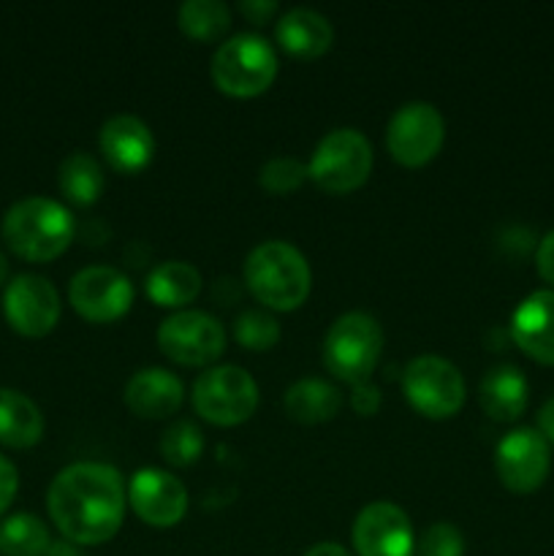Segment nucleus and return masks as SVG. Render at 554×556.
Masks as SVG:
<instances>
[{
    "mask_svg": "<svg viewBox=\"0 0 554 556\" xmlns=\"http://www.w3.org/2000/svg\"><path fill=\"white\" fill-rule=\"evenodd\" d=\"M549 465H552V454H549L546 438L530 427L508 432L494 451L498 476L511 492H536L546 481Z\"/></svg>",
    "mask_w": 554,
    "mask_h": 556,
    "instance_id": "obj_12",
    "label": "nucleus"
},
{
    "mask_svg": "<svg viewBox=\"0 0 554 556\" xmlns=\"http://www.w3.org/2000/svg\"><path fill=\"white\" fill-rule=\"evenodd\" d=\"M536 264L543 280H549L554 286V231H549L546 237L541 239V244H538Z\"/></svg>",
    "mask_w": 554,
    "mask_h": 556,
    "instance_id": "obj_33",
    "label": "nucleus"
},
{
    "mask_svg": "<svg viewBox=\"0 0 554 556\" xmlns=\"http://www.w3.org/2000/svg\"><path fill=\"white\" fill-rule=\"evenodd\" d=\"M16 489H20V472H16V467L5 456H0V516L14 503Z\"/></svg>",
    "mask_w": 554,
    "mask_h": 556,
    "instance_id": "obj_32",
    "label": "nucleus"
},
{
    "mask_svg": "<svg viewBox=\"0 0 554 556\" xmlns=\"http://www.w3.org/2000/svg\"><path fill=\"white\" fill-rule=\"evenodd\" d=\"M204 451V434L193 421H174L161 438V454L168 465L188 467Z\"/></svg>",
    "mask_w": 554,
    "mask_h": 556,
    "instance_id": "obj_27",
    "label": "nucleus"
},
{
    "mask_svg": "<svg viewBox=\"0 0 554 556\" xmlns=\"http://www.w3.org/2000/svg\"><path fill=\"white\" fill-rule=\"evenodd\" d=\"M244 282L266 307L293 309L307 299L313 275L302 250L282 239H266L244 258Z\"/></svg>",
    "mask_w": 554,
    "mask_h": 556,
    "instance_id": "obj_3",
    "label": "nucleus"
},
{
    "mask_svg": "<svg viewBox=\"0 0 554 556\" xmlns=\"http://www.w3.org/2000/svg\"><path fill=\"white\" fill-rule=\"evenodd\" d=\"M538 432L546 438V443L549 440L554 443V396L541 407V413H538Z\"/></svg>",
    "mask_w": 554,
    "mask_h": 556,
    "instance_id": "obj_35",
    "label": "nucleus"
},
{
    "mask_svg": "<svg viewBox=\"0 0 554 556\" xmlns=\"http://www.w3.org/2000/svg\"><path fill=\"white\" fill-rule=\"evenodd\" d=\"M304 556H351L345 546H340V543H315L313 548H307Z\"/></svg>",
    "mask_w": 554,
    "mask_h": 556,
    "instance_id": "obj_36",
    "label": "nucleus"
},
{
    "mask_svg": "<svg viewBox=\"0 0 554 556\" xmlns=\"http://www.w3.org/2000/svg\"><path fill=\"white\" fill-rule=\"evenodd\" d=\"M231 25V11L223 0H185L179 5V27L199 41L223 36Z\"/></svg>",
    "mask_w": 554,
    "mask_h": 556,
    "instance_id": "obj_26",
    "label": "nucleus"
},
{
    "mask_svg": "<svg viewBox=\"0 0 554 556\" xmlns=\"http://www.w3.org/2000/svg\"><path fill=\"white\" fill-rule=\"evenodd\" d=\"M58 185L65 199L79 206H87L98 201L106 182H103L101 163L90 152H71V155L63 157L58 168Z\"/></svg>",
    "mask_w": 554,
    "mask_h": 556,
    "instance_id": "obj_24",
    "label": "nucleus"
},
{
    "mask_svg": "<svg viewBox=\"0 0 554 556\" xmlns=\"http://www.w3.org/2000/svg\"><path fill=\"white\" fill-rule=\"evenodd\" d=\"M239 11H242L248 20L264 22V20H269L272 14H275L277 3H275V0H242V3H239Z\"/></svg>",
    "mask_w": 554,
    "mask_h": 556,
    "instance_id": "obj_34",
    "label": "nucleus"
},
{
    "mask_svg": "<svg viewBox=\"0 0 554 556\" xmlns=\"http://www.w3.org/2000/svg\"><path fill=\"white\" fill-rule=\"evenodd\" d=\"M277 41L297 58H318L335 41V27L320 11L299 5L277 20Z\"/></svg>",
    "mask_w": 554,
    "mask_h": 556,
    "instance_id": "obj_19",
    "label": "nucleus"
},
{
    "mask_svg": "<svg viewBox=\"0 0 554 556\" xmlns=\"http://www.w3.org/2000/svg\"><path fill=\"white\" fill-rule=\"evenodd\" d=\"M373 172V147L356 128H335L315 144L307 177L329 193H348L367 182Z\"/></svg>",
    "mask_w": 554,
    "mask_h": 556,
    "instance_id": "obj_6",
    "label": "nucleus"
},
{
    "mask_svg": "<svg viewBox=\"0 0 554 556\" xmlns=\"http://www.w3.org/2000/svg\"><path fill=\"white\" fill-rule=\"evenodd\" d=\"M353 548L358 556H413L411 519L400 505L386 500L364 505L353 521Z\"/></svg>",
    "mask_w": 554,
    "mask_h": 556,
    "instance_id": "obj_13",
    "label": "nucleus"
},
{
    "mask_svg": "<svg viewBox=\"0 0 554 556\" xmlns=\"http://www.w3.org/2000/svg\"><path fill=\"white\" fill-rule=\"evenodd\" d=\"M405 400L427 418H449L465 405V378L443 356H416L402 372Z\"/></svg>",
    "mask_w": 554,
    "mask_h": 556,
    "instance_id": "obj_8",
    "label": "nucleus"
},
{
    "mask_svg": "<svg viewBox=\"0 0 554 556\" xmlns=\"http://www.w3.org/2000/svg\"><path fill=\"white\" fill-rule=\"evenodd\" d=\"M185 400L182 380L163 367H147L130 375L125 383V405L141 418H166L179 410Z\"/></svg>",
    "mask_w": 554,
    "mask_h": 556,
    "instance_id": "obj_18",
    "label": "nucleus"
},
{
    "mask_svg": "<svg viewBox=\"0 0 554 556\" xmlns=\"http://www.w3.org/2000/svg\"><path fill=\"white\" fill-rule=\"evenodd\" d=\"M3 313L20 334L43 337L58 326L60 296L47 277L16 275L5 286Z\"/></svg>",
    "mask_w": 554,
    "mask_h": 556,
    "instance_id": "obj_14",
    "label": "nucleus"
},
{
    "mask_svg": "<svg viewBox=\"0 0 554 556\" xmlns=\"http://www.w3.org/2000/svg\"><path fill=\"white\" fill-rule=\"evenodd\" d=\"M68 299L81 318L92 324L123 318L134 304V282L114 266H87L76 271L68 286Z\"/></svg>",
    "mask_w": 554,
    "mask_h": 556,
    "instance_id": "obj_11",
    "label": "nucleus"
},
{
    "mask_svg": "<svg viewBox=\"0 0 554 556\" xmlns=\"http://www.w3.org/2000/svg\"><path fill=\"white\" fill-rule=\"evenodd\" d=\"M5 277H9V261H5V255L0 253V282H5Z\"/></svg>",
    "mask_w": 554,
    "mask_h": 556,
    "instance_id": "obj_38",
    "label": "nucleus"
},
{
    "mask_svg": "<svg viewBox=\"0 0 554 556\" xmlns=\"http://www.w3.org/2000/svg\"><path fill=\"white\" fill-rule=\"evenodd\" d=\"M210 74L212 81L228 96H259L275 81L277 52L259 33H237L215 49Z\"/></svg>",
    "mask_w": 554,
    "mask_h": 556,
    "instance_id": "obj_5",
    "label": "nucleus"
},
{
    "mask_svg": "<svg viewBox=\"0 0 554 556\" xmlns=\"http://www.w3.org/2000/svg\"><path fill=\"white\" fill-rule=\"evenodd\" d=\"M98 147H101L109 166L130 174L141 172L152 161L155 139H152L150 125L136 117V114H114L101 125Z\"/></svg>",
    "mask_w": 554,
    "mask_h": 556,
    "instance_id": "obj_16",
    "label": "nucleus"
},
{
    "mask_svg": "<svg viewBox=\"0 0 554 556\" xmlns=\"http://www.w3.org/2000/svg\"><path fill=\"white\" fill-rule=\"evenodd\" d=\"M193 407L204 421L234 427L248 421L259 407V383L237 364L210 367L196 378Z\"/></svg>",
    "mask_w": 554,
    "mask_h": 556,
    "instance_id": "obj_7",
    "label": "nucleus"
},
{
    "mask_svg": "<svg viewBox=\"0 0 554 556\" xmlns=\"http://www.w3.org/2000/svg\"><path fill=\"white\" fill-rule=\"evenodd\" d=\"M158 345L172 362L206 367L226 351V329L201 309H177L158 326Z\"/></svg>",
    "mask_w": 554,
    "mask_h": 556,
    "instance_id": "obj_9",
    "label": "nucleus"
},
{
    "mask_svg": "<svg viewBox=\"0 0 554 556\" xmlns=\"http://www.w3.org/2000/svg\"><path fill=\"white\" fill-rule=\"evenodd\" d=\"M416 552L418 556H462L465 554V538L456 525L438 521V525L424 530V535L416 543Z\"/></svg>",
    "mask_w": 554,
    "mask_h": 556,
    "instance_id": "obj_30",
    "label": "nucleus"
},
{
    "mask_svg": "<svg viewBox=\"0 0 554 556\" xmlns=\"http://www.w3.org/2000/svg\"><path fill=\"white\" fill-rule=\"evenodd\" d=\"M47 508L68 543L112 541L125 516L123 476L103 462H76L54 476Z\"/></svg>",
    "mask_w": 554,
    "mask_h": 556,
    "instance_id": "obj_1",
    "label": "nucleus"
},
{
    "mask_svg": "<svg viewBox=\"0 0 554 556\" xmlns=\"http://www.w3.org/2000/svg\"><path fill=\"white\" fill-rule=\"evenodd\" d=\"M147 296L161 307H182L201 291V275L188 261H161L147 275Z\"/></svg>",
    "mask_w": 554,
    "mask_h": 556,
    "instance_id": "obj_22",
    "label": "nucleus"
},
{
    "mask_svg": "<svg viewBox=\"0 0 554 556\" xmlns=\"http://www.w3.org/2000/svg\"><path fill=\"white\" fill-rule=\"evenodd\" d=\"M234 334H237L239 345L250 348V351H269L280 340V324L266 309L250 307L239 313Z\"/></svg>",
    "mask_w": 554,
    "mask_h": 556,
    "instance_id": "obj_28",
    "label": "nucleus"
},
{
    "mask_svg": "<svg viewBox=\"0 0 554 556\" xmlns=\"http://www.w3.org/2000/svg\"><path fill=\"white\" fill-rule=\"evenodd\" d=\"M527 378L514 364H498L478 386V400L494 421H516L527 407Z\"/></svg>",
    "mask_w": 554,
    "mask_h": 556,
    "instance_id": "obj_20",
    "label": "nucleus"
},
{
    "mask_svg": "<svg viewBox=\"0 0 554 556\" xmlns=\"http://www.w3.org/2000/svg\"><path fill=\"white\" fill-rule=\"evenodd\" d=\"M351 405H353V410L362 413V416H373V413L380 407L378 386H373V383H369V380H364V383L353 386Z\"/></svg>",
    "mask_w": 554,
    "mask_h": 556,
    "instance_id": "obj_31",
    "label": "nucleus"
},
{
    "mask_svg": "<svg viewBox=\"0 0 554 556\" xmlns=\"http://www.w3.org/2000/svg\"><path fill=\"white\" fill-rule=\"evenodd\" d=\"M445 123L438 106L427 101H407L391 114L386 128V147L405 166H424L440 152Z\"/></svg>",
    "mask_w": 554,
    "mask_h": 556,
    "instance_id": "obj_10",
    "label": "nucleus"
},
{
    "mask_svg": "<svg viewBox=\"0 0 554 556\" xmlns=\"http://www.w3.org/2000/svg\"><path fill=\"white\" fill-rule=\"evenodd\" d=\"M41 556H81L79 552H76V546L74 543H68V541H63V543H49V548L47 552H43Z\"/></svg>",
    "mask_w": 554,
    "mask_h": 556,
    "instance_id": "obj_37",
    "label": "nucleus"
},
{
    "mask_svg": "<svg viewBox=\"0 0 554 556\" xmlns=\"http://www.w3.org/2000/svg\"><path fill=\"white\" fill-rule=\"evenodd\" d=\"M41 434L43 416L36 402L14 389H0V443L9 448H30Z\"/></svg>",
    "mask_w": 554,
    "mask_h": 556,
    "instance_id": "obj_21",
    "label": "nucleus"
},
{
    "mask_svg": "<svg viewBox=\"0 0 554 556\" xmlns=\"http://www.w3.org/2000/svg\"><path fill=\"white\" fill-rule=\"evenodd\" d=\"M128 503L147 525L174 527L188 514V489L172 472L144 467L130 478Z\"/></svg>",
    "mask_w": 554,
    "mask_h": 556,
    "instance_id": "obj_15",
    "label": "nucleus"
},
{
    "mask_svg": "<svg viewBox=\"0 0 554 556\" xmlns=\"http://www.w3.org/2000/svg\"><path fill=\"white\" fill-rule=\"evenodd\" d=\"M49 530L38 516L14 514L0 521V554L41 556L49 548Z\"/></svg>",
    "mask_w": 554,
    "mask_h": 556,
    "instance_id": "obj_25",
    "label": "nucleus"
},
{
    "mask_svg": "<svg viewBox=\"0 0 554 556\" xmlns=\"http://www.w3.org/2000/svg\"><path fill=\"white\" fill-rule=\"evenodd\" d=\"M5 244L25 261H52L71 244L76 233L68 206L47 195H27L3 215Z\"/></svg>",
    "mask_w": 554,
    "mask_h": 556,
    "instance_id": "obj_2",
    "label": "nucleus"
},
{
    "mask_svg": "<svg viewBox=\"0 0 554 556\" xmlns=\"http://www.w3.org/2000/svg\"><path fill=\"white\" fill-rule=\"evenodd\" d=\"M286 413L299 424H324L337 416L342 396L335 383L320 378H302L288 386Z\"/></svg>",
    "mask_w": 554,
    "mask_h": 556,
    "instance_id": "obj_23",
    "label": "nucleus"
},
{
    "mask_svg": "<svg viewBox=\"0 0 554 556\" xmlns=\"http://www.w3.org/2000/svg\"><path fill=\"white\" fill-rule=\"evenodd\" d=\"M320 353L337 380L364 383L383 356V329L369 313H345L329 326Z\"/></svg>",
    "mask_w": 554,
    "mask_h": 556,
    "instance_id": "obj_4",
    "label": "nucleus"
},
{
    "mask_svg": "<svg viewBox=\"0 0 554 556\" xmlns=\"http://www.w3.org/2000/svg\"><path fill=\"white\" fill-rule=\"evenodd\" d=\"M307 179V163L293 155H275L261 166L259 182L269 193H291Z\"/></svg>",
    "mask_w": 554,
    "mask_h": 556,
    "instance_id": "obj_29",
    "label": "nucleus"
},
{
    "mask_svg": "<svg viewBox=\"0 0 554 556\" xmlns=\"http://www.w3.org/2000/svg\"><path fill=\"white\" fill-rule=\"evenodd\" d=\"M516 345L541 364H554V291H536L521 299L511 315Z\"/></svg>",
    "mask_w": 554,
    "mask_h": 556,
    "instance_id": "obj_17",
    "label": "nucleus"
}]
</instances>
